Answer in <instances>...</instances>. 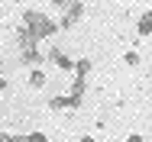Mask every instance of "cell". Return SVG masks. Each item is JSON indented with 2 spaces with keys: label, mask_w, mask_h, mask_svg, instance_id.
Instances as JSON below:
<instances>
[{
  "label": "cell",
  "mask_w": 152,
  "mask_h": 142,
  "mask_svg": "<svg viewBox=\"0 0 152 142\" xmlns=\"http://www.w3.org/2000/svg\"><path fill=\"white\" fill-rule=\"evenodd\" d=\"M20 26L26 29L36 42H42V39H49V36L58 32V23H55L49 13H42V10H26V13L20 16Z\"/></svg>",
  "instance_id": "cell-1"
},
{
  "label": "cell",
  "mask_w": 152,
  "mask_h": 142,
  "mask_svg": "<svg viewBox=\"0 0 152 142\" xmlns=\"http://www.w3.org/2000/svg\"><path fill=\"white\" fill-rule=\"evenodd\" d=\"M81 16H84V3H81V0H68V7L61 10L58 29H75L78 23H81Z\"/></svg>",
  "instance_id": "cell-2"
},
{
  "label": "cell",
  "mask_w": 152,
  "mask_h": 142,
  "mask_svg": "<svg viewBox=\"0 0 152 142\" xmlns=\"http://www.w3.org/2000/svg\"><path fill=\"white\" fill-rule=\"evenodd\" d=\"M45 61H52V65H55V68H61V71H75V61L65 55L58 45H52V49L45 52Z\"/></svg>",
  "instance_id": "cell-3"
},
{
  "label": "cell",
  "mask_w": 152,
  "mask_h": 142,
  "mask_svg": "<svg viewBox=\"0 0 152 142\" xmlns=\"http://www.w3.org/2000/svg\"><path fill=\"white\" fill-rule=\"evenodd\" d=\"M78 107H81V100L71 97V94H65V97H49V110H78Z\"/></svg>",
  "instance_id": "cell-4"
},
{
  "label": "cell",
  "mask_w": 152,
  "mask_h": 142,
  "mask_svg": "<svg viewBox=\"0 0 152 142\" xmlns=\"http://www.w3.org/2000/svg\"><path fill=\"white\" fill-rule=\"evenodd\" d=\"M20 61H23L26 68H39V65L45 61V55L39 52V45H36V49H20Z\"/></svg>",
  "instance_id": "cell-5"
},
{
  "label": "cell",
  "mask_w": 152,
  "mask_h": 142,
  "mask_svg": "<svg viewBox=\"0 0 152 142\" xmlns=\"http://www.w3.org/2000/svg\"><path fill=\"white\" fill-rule=\"evenodd\" d=\"M26 81H29V87H32V90H42V87H45V81H49V74H45L42 68H29Z\"/></svg>",
  "instance_id": "cell-6"
},
{
  "label": "cell",
  "mask_w": 152,
  "mask_h": 142,
  "mask_svg": "<svg viewBox=\"0 0 152 142\" xmlns=\"http://www.w3.org/2000/svg\"><path fill=\"white\" fill-rule=\"evenodd\" d=\"M136 32H139V39H146V36H152V10H146L139 20H136Z\"/></svg>",
  "instance_id": "cell-7"
},
{
  "label": "cell",
  "mask_w": 152,
  "mask_h": 142,
  "mask_svg": "<svg viewBox=\"0 0 152 142\" xmlns=\"http://www.w3.org/2000/svg\"><path fill=\"white\" fill-rule=\"evenodd\" d=\"M88 74H91V58H78L75 61V78H84L88 81Z\"/></svg>",
  "instance_id": "cell-8"
},
{
  "label": "cell",
  "mask_w": 152,
  "mask_h": 142,
  "mask_svg": "<svg viewBox=\"0 0 152 142\" xmlns=\"http://www.w3.org/2000/svg\"><path fill=\"white\" fill-rule=\"evenodd\" d=\"M84 90H88V81H84V78H75L68 94H71V97H78V100H84Z\"/></svg>",
  "instance_id": "cell-9"
},
{
  "label": "cell",
  "mask_w": 152,
  "mask_h": 142,
  "mask_svg": "<svg viewBox=\"0 0 152 142\" xmlns=\"http://www.w3.org/2000/svg\"><path fill=\"white\" fill-rule=\"evenodd\" d=\"M123 61H126L129 68H136V65H139V52H136V49H126V52H123Z\"/></svg>",
  "instance_id": "cell-10"
},
{
  "label": "cell",
  "mask_w": 152,
  "mask_h": 142,
  "mask_svg": "<svg viewBox=\"0 0 152 142\" xmlns=\"http://www.w3.org/2000/svg\"><path fill=\"white\" fill-rule=\"evenodd\" d=\"M26 142H49V139H45V133H29Z\"/></svg>",
  "instance_id": "cell-11"
},
{
  "label": "cell",
  "mask_w": 152,
  "mask_h": 142,
  "mask_svg": "<svg viewBox=\"0 0 152 142\" xmlns=\"http://www.w3.org/2000/svg\"><path fill=\"white\" fill-rule=\"evenodd\" d=\"M68 7V0H52V10H65Z\"/></svg>",
  "instance_id": "cell-12"
},
{
  "label": "cell",
  "mask_w": 152,
  "mask_h": 142,
  "mask_svg": "<svg viewBox=\"0 0 152 142\" xmlns=\"http://www.w3.org/2000/svg\"><path fill=\"white\" fill-rule=\"evenodd\" d=\"M126 142H142V136H139V133H133V136H126Z\"/></svg>",
  "instance_id": "cell-13"
},
{
  "label": "cell",
  "mask_w": 152,
  "mask_h": 142,
  "mask_svg": "<svg viewBox=\"0 0 152 142\" xmlns=\"http://www.w3.org/2000/svg\"><path fill=\"white\" fill-rule=\"evenodd\" d=\"M78 142H97V139H94V136H81Z\"/></svg>",
  "instance_id": "cell-14"
},
{
  "label": "cell",
  "mask_w": 152,
  "mask_h": 142,
  "mask_svg": "<svg viewBox=\"0 0 152 142\" xmlns=\"http://www.w3.org/2000/svg\"><path fill=\"white\" fill-rule=\"evenodd\" d=\"M3 87H7V81H3V74H0V90H3Z\"/></svg>",
  "instance_id": "cell-15"
},
{
  "label": "cell",
  "mask_w": 152,
  "mask_h": 142,
  "mask_svg": "<svg viewBox=\"0 0 152 142\" xmlns=\"http://www.w3.org/2000/svg\"><path fill=\"white\" fill-rule=\"evenodd\" d=\"M13 3H23V0H13Z\"/></svg>",
  "instance_id": "cell-16"
},
{
  "label": "cell",
  "mask_w": 152,
  "mask_h": 142,
  "mask_svg": "<svg viewBox=\"0 0 152 142\" xmlns=\"http://www.w3.org/2000/svg\"><path fill=\"white\" fill-rule=\"evenodd\" d=\"M149 10H152V7H149Z\"/></svg>",
  "instance_id": "cell-17"
}]
</instances>
